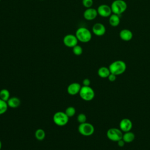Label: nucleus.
Masks as SVG:
<instances>
[{
	"label": "nucleus",
	"instance_id": "obj_4",
	"mask_svg": "<svg viewBox=\"0 0 150 150\" xmlns=\"http://www.w3.org/2000/svg\"><path fill=\"white\" fill-rule=\"evenodd\" d=\"M79 94L83 100L87 101L92 100L95 96L94 91L90 86L81 87Z\"/></svg>",
	"mask_w": 150,
	"mask_h": 150
},
{
	"label": "nucleus",
	"instance_id": "obj_3",
	"mask_svg": "<svg viewBox=\"0 0 150 150\" xmlns=\"http://www.w3.org/2000/svg\"><path fill=\"white\" fill-rule=\"evenodd\" d=\"M110 6L112 13L120 15L127 10V4L124 0H114Z\"/></svg>",
	"mask_w": 150,
	"mask_h": 150
},
{
	"label": "nucleus",
	"instance_id": "obj_6",
	"mask_svg": "<svg viewBox=\"0 0 150 150\" xmlns=\"http://www.w3.org/2000/svg\"><path fill=\"white\" fill-rule=\"evenodd\" d=\"M78 131L81 135L88 137L93 134L94 127L91 124L86 122L80 124L78 127Z\"/></svg>",
	"mask_w": 150,
	"mask_h": 150
},
{
	"label": "nucleus",
	"instance_id": "obj_22",
	"mask_svg": "<svg viewBox=\"0 0 150 150\" xmlns=\"http://www.w3.org/2000/svg\"><path fill=\"white\" fill-rule=\"evenodd\" d=\"M69 117H71L74 115L76 114V109L73 107H69L66 109V111L64 112Z\"/></svg>",
	"mask_w": 150,
	"mask_h": 150
},
{
	"label": "nucleus",
	"instance_id": "obj_14",
	"mask_svg": "<svg viewBox=\"0 0 150 150\" xmlns=\"http://www.w3.org/2000/svg\"><path fill=\"white\" fill-rule=\"evenodd\" d=\"M119 36L121 40L128 42L132 39L133 33L128 29H123L120 32Z\"/></svg>",
	"mask_w": 150,
	"mask_h": 150
},
{
	"label": "nucleus",
	"instance_id": "obj_20",
	"mask_svg": "<svg viewBox=\"0 0 150 150\" xmlns=\"http://www.w3.org/2000/svg\"><path fill=\"white\" fill-rule=\"evenodd\" d=\"M36 138L39 141H42L45 138V132L42 129H38L35 133Z\"/></svg>",
	"mask_w": 150,
	"mask_h": 150
},
{
	"label": "nucleus",
	"instance_id": "obj_28",
	"mask_svg": "<svg viewBox=\"0 0 150 150\" xmlns=\"http://www.w3.org/2000/svg\"><path fill=\"white\" fill-rule=\"evenodd\" d=\"M125 144V141L122 139V138L117 141V144H118V145L120 147H123V146H124Z\"/></svg>",
	"mask_w": 150,
	"mask_h": 150
},
{
	"label": "nucleus",
	"instance_id": "obj_12",
	"mask_svg": "<svg viewBox=\"0 0 150 150\" xmlns=\"http://www.w3.org/2000/svg\"><path fill=\"white\" fill-rule=\"evenodd\" d=\"M120 129L124 132H128L131 130L132 128V122L129 118H123L120 122Z\"/></svg>",
	"mask_w": 150,
	"mask_h": 150
},
{
	"label": "nucleus",
	"instance_id": "obj_7",
	"mask_svg": "<svg viewBox=\"0 0 150 150\" xmlns=\"http://www.w3.org/2000/svg\"><path fill=\"white\" fill-rule=\"evenodd\" d=\"M69 117L64 112L58 111L56 112L53 117V122L58 126H64L66 125L69 121Z\"/></svg>",
	"mask_w": 150,
	"mask_h": 150
},
{
	"label": "nucleus",
	"instance_id": "obj_31",
	"mask_svg": "<svg viewBox=\"0 0 150 150\" xmlns=\"http://www.w3.org/2000/svg\"><path fill=\"white\" fill-rule=\"evenodd\" d=\"M1 1V0H0V1Z\"/></svg>",
	"mask_w": 150,
	"mask_h": 150
},
{
	"label": "nucleus",
	"instance_id": "obj_19",
	"mask_svg": "<svg viewBox=\"0 0 150 150\" xmlns=\"http://www.w3.org/2000/svg\"><path fill=\"white\" fill-rule=\"evenodd\" d=\"M10 98L9 91L7 89H2L0 91V98L4 101L7 102V101Z\"/></svg>",
	"mask_w": 150,
	"mask_h": 150
},
{
	"label": "nucleus",
	"instance_id": "obj_27",
	"mask_svg": "<svg viewBox=\"0 0 150 150\" xmlns=\"http://www.w3.org/2000/svg\"><path fill=\"white\" fill-rule=\"evenodd\" d=\"M83 84L84 86H90V80L88 79H85L83 81Z\"/></svg>",
	"mask_w": 150,
	"mask_h": 150
},
{
	"label": "nucleus",
	"instance_id": "obj_29",
	"mask_svg": "<svg viewBox=\"0 0 150 150\" xmlns=\"http://www.w3.org/2000/svg\"><path fill=\"white\" fill-rule=\"evenodd\" d=\"M1 148H2V142H1V141L0 140V150L1 149Z\"/></svg>",
	"mask_w": 150,
	"mask_h": 150
},
{
	"label": "nucleus",
	"instance_id": "obj_5",
	"mask_svg": "<svg viewBox=\"0 0 150 150\" xmlns=\"http://www.w3.org/2000/svg\"><path fill=\"white\" fill-rule=\"evenodd\" d=\"M123 132L120 129L117 128H109L107 131V138L114 142H117L120 139L122 138Z\"/></svg>",
	"mask_w": 150,
	"mask_h": 150
},
{
	"label": "nucleus",
	"instance_id": "obj_18",
	"mask_svg": "<svg viewBox=\"0 0 150 150\" xmlns=\"http://www.w3.org/2000/svg\"><path fill=\"white\" fill-rule=\"evenodd\" d=\"M135 137V136L134 132L129 131L123 133L122 139L125 141V143H129L132 142L134 140Z\"/></svg>",
	"mask_w": 150,
	"mask_h": 150
},
{
	"label": "nucleus",
	"instance_id": "obj_1",
	"mask_svg": "<svg viewBox=\"0 0 150 150\" xmlns=\"http://www.w3.org/2000/svg\"><path fill=\"white\" fill-rule=\"evenodd\" d=\"M110 73L118 76L125 72L127 69L126 63L121 60H117L112 62L108 67Z\"/></svg>",
	"mask_w": 150,
	"mask_h": 150
},
{
	"label": "nucleus",
	"instance_id": "obj_8",
	"mask_svg": "<svg viewBox=\"0 0 150 150\" xmlns=\"http://www.w3.org/2000/svg\"><path fill=\"white\" fill-rule=\"evenodd\" d=\"M63 42L66 46L73 48L74 46L77 45L79 40L75 35L68 34L64 36L63 39Z\"/></svg>",
	"mask_w": 150,
	"mask_h": 150
},
{
	"label": "nucleus",
	"instance_id": "obj_9",
	"mask_svg": "<svg viewBox=\"0 0 150 150\" xmlns=\"http://www.w3.org/2000/svg\"><path fill=\"white\" fill-rule=\"evenodd\" d=\"M98 15L101 17H109L112 13L111 6L107 4H101L99 5L97 9Z\"/></svg>",
	"mask_w": 150,
	"mask_h": 150
},
{
	"label": "nucleus",
	"instance_id": "obj_25",
	"mask_svg": "<svg viewBox=\"0 0 150 150\" xmlns=\"http://www.w3.org/2000/svg\"><path fill=\"white\" fill-rule=\"evenodd\" d=\"M82 4L86 8H91L93 5V0H82Z\"/></svg>",
	"mask_w": 150,
	"mask_h": 150
},
{
	"label": "nucleus",
	"instance_id": "obj_16",
	"mask_svg": "<svg viewBox=\"0 0 150 150\" xmlns=\"http://www.w3.org/2000/svg\"><path fill=\"white\" fill-rule=\"evenodd\" d=\"M7 104L8 107L13 108H17L21 104V101L19 98L16 97H12L9 98L7 101Z\"/></svg>",
	"mask_w": 150,
	"mask_h": 150
},
{
	"label": "nucleus",
	"instance_id": "obj_23",
	"mask_svg": "<svg viewBox=\"0 0 150 150\" xmlns=\"http://www.w3.org/2000/svg\"><path fill=\"white\" fill-rule=\"evenodd\" d=\"M73 53L76 56H80L83 53V48L81 46L77 45L73 47Z\"/></svg>",
	"mask_w": 150,
	"mask_h": 150
},
{
	"label": "nucleus",
	"instance_id": "obj_2",
	"mask_svg": "<svg viewBox=\"0 0 150 150\" xmlns=\"http://www.w3.org/2000/svg\"><path fill=\"white\" fill-rule=\"evenodd\" d=\"M75 35L79 41L82 43H87L92 38V34L90 30L85 27H80L76 31Z\"/></svg>",
	"mask_w": 150,
	"mask_h": 150
},
{
	"label": "nucleus",
	"instance_id": "obj_21",
	"mask_svg": "<svg viewBox=\"0 0 150 150\" xmlns=\"http://www.w3.org/2000/svg\"><path fill=\"white\" fill-rule=\"evenodd\" d=\"M8 108L7 102L2 100L0 98V115H2L6 112Z\"/></svg>",
	"mask_w": 150,
	"mask_h": 150
},
{
	"label": "nucleus",
	"instance_id": "obj_15",
	"mask_svg": "<svg viewBox=\"0 0 150 150\" xmlns=\"http://www.w3.org/2000/svg\"><path fill=\"white\" fill-rule=\"evenodd\" d=\"M108 21H109L110 25L112 27H116L118 26L120 23V15L115 13H112L109 16Z\"/></svg>",
	"mask_w": 150,
	"mask_h": 150
},
{
	"label": "nucleus",
	"instance_id": "obj_26",
	"mask_svg": "<svg viewBox=\"0 0 150 150\" xmlns=\"http://www.w3.org/2000/svg\"><path fill=\"white\" fill-rule=\"evenodd\" d=\"M109 80L110 81H111V82H114V81H115L116 79H117V76L114 74H112V73H110L108 76V77H107Z\"/></svg>",
	"mask_w": 150,
	"mask_h": 150
},
{
	"label": "nucleus",
	"instance_id": "obj_24",
	"mask_svg": "<svg viewBox=\"0 0 150 150\" xmlns=\"http://www.w3.org/2000/svg\"><path fill=\"white\" fill-rule=\"evenodd\" d=\"M77 120L78 122H79L80 124L84 123V122H86L87 117H86V115L84 114L81 113V114H79L77 115Z\"/></svg>",
	"mask_w": 150,
	"mask_h": 150
},
{
	"label": "nucleus",
	"instance_id": "obj_11",
	"mask_svg": "<svg viewBox=\"0 0 150 150\" xmlns=\"http://www.w3.org/2000/svg\"><path fill=\"white\" fill-rule=\"evenodd\" d=\"M98 12L96 9L93 8H86L83 13V16L87 21H93L96 18Z\"/></svg>",
	"mask_w": 150,
	"mask_h": 150
},
{
	"label": "nucleus",
	"instance_id": "obj_10",
	"mask_svg": "<svg viewBox=\"0 0 150 150\" xmlns=\"http://www.w3.org/2000/svg\"><path fill=\"white\" fill-rule=\"evenodd\" d=\"M92 32L97 36H101L106 32L105 26L101 23H96L92 27Z\"/></svg>",
	"mask_w": 150,
	"mask_h": 150
},
{
	"label": "nucleus",
	"instance_id": "obj_30",
	"mask_svg": "<svg viewBox=\"0 0 150 150\" xmlns=\"http://www.w3.org/2000/svg\"><path fill=\"white\" fill-rule=\"evenodd\" d=\"M40 1H44V0H40Z\"/></svg>",
	"mask_w": 150,
	"mask_h": 150
},
{
	"label": "nucleus",
	"instance_id": "obj_17",
	"mask_svg": "<svg viewBox=\"0 0 150 150\" xmlns=\"http://www.w3.org/2000/svg\"><path fill=\"white\" fill-rule=\"evenodd\" d=\"M97 73L100 77L105 79L107 78L111 73L108 67L105 66H102L98 69Z\"/></svg>",
	"mask_w": 150,
	"mask_h": 150
},
{
	"label": "nucleus",
	"instance_id": "obj_13",
	"mask_svg": "<svg viewBox=\"0 0 150 150\" xmlns=\"http://www.w3.org/2000/svg\"><path fill=\"white\" fill-rule=\"evenodd\" d=\"M81 86L80 84L78 83H72L70 84L67 87V93L70 95H76L77 94H79L80 92V90L81 89Z\"/></svg>",
	"mask_w": 150,
	"mask_h": 150
}]
</instances>
